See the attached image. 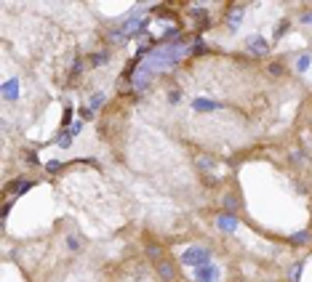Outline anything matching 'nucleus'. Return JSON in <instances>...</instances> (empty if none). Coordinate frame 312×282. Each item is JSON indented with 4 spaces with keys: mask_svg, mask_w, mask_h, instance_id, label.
Returning <instances> with one entry per match:
<instances>
[{
    "mask_svg": "<svg viewBox=\"0 0 312 282\" xmlns=\"http://www.w3.org/2000/svg\"><path fill=\"white\" fill-rule=\"evenodd\" d=\"M181 264H187V266H205V264H211V250L208 248H198V245H192V248L184 250L181 256Z\"/></svg>",
    "mask_w": 312,
    "mask_h": 282,
    "instance_id": "1",
    "label": "nucleus"
},
{
    "mask_svg": "<svg viewBox=\"0 0 312 282\" xmlns=\"http://www.w3.org/2000/svg\"><path fill=\"white\" fill-rule=\"evenodd\" d=\"M219 277H222V272H219V266H214V264L195 269V282H219Z\"/></svg>",
    "mask_w": 312,
    "mask_h": 282,
    "instance_id": "2",
    "label": "nucleus"
},
{
    "mask_svg": "<svg viewBox=\"0 0 312 282\" xmlns=\"http://www.w3.org/2000/svg\"><path fill=\"white\" fill-rule=\"evenodd\" d=\"M155 269H158V277L163 282H173V279H176V264L168 261V258H160V261L155 264Z\"/></svg>",
    "mask_w": 312,
    "mask_h": 282,
    "instance_id": "3",
    "label": "nucleus"
},
{
    "mask_svg": "<svg viewBox=\"0 0 312 282\" xmlns=\"http://www.w3.org/2000/svg\"><path fill=\"white\" fill-rule=\"evenodd\" d=\"M238 224H240V221H238L235 213H227V210H224V213L216 216V227L222 229V232H227V234H232V232L238 229Z\"/></svg>",
    "mask_w": 312,
    "mask_h": 282,
    "instance_id": "4",
    "label": "nucleus"
},
{
    "mask_svg": "<svg viewBox=\"0 0 312 282\" xmlns=\"http://www.w3.org/2000/svg\"><path fill=\"white\" fill-rule=\"evenodd\" d=\"M248 51L253 53V56H267L270 53V43L264 40V38H259V35H253V38H248Z\"/></svg>",
    "mask_w": 312,
    "mask_h": 282,
    "instance_id": "5",
    "label": "nucleus"
},
{
    "mask_svg": "<svg viewBox=\"0 0 312 282\" xmlns=\"http://www.w3.org/2000/svg\"><path fill=\"white\" fill-rule=\"evenodd\" d=\"M19 77H11V80H6V83H3V88H0V91H3V101H16L19 99Z\"/></svg>",
    "mask_w": 312,
    "mask_h": 282,
    "instance_id": "6",
    "label": "nucleus"
},
{
    "mask_svg": "<svg viewBox=\"0 0 312 282\" xmlns=\"http://www.w3.org/2000/svg\"><path fill=\"white\" fill-rule=\"evenodd\" d=\"M243 14H246V6H232L229 8V14H227V24H229V30H238V24H240V19H243Z\"/></svg>",
    "mask_w": 312,
    "mask_h": 282,
    "instance_id": "7",
    "label": "nucleus"
},
{
    "mask_svg": "<svg viewBox=\"0 0 312 282\" xmlns=\"http://www.w3.org/2000/svg\"><path fill=\"white\" fill-rule=\"evenodd\" d=\"M222 205H224L227 213H238L243 203H240V197H238V194H224V197H222Z\"/></svg>",
    "mask_w": 312,
    "mask_h": 282,
    "instance_id": "8",
    "label": "nucleus"
},
{
    "mask_svg": "<svg viewBox=\"0 0 312 282\" xmlns=\"http://www.w3.org/2000/svg\"><path fill=\"white\" fill-rule=\"evenodd\" d=\"M144 253H147V258H149V261H160V258H163V248H160V245H152V242H149L147 245V248H144Z\"/></svg>",
    "mask_w": 312,
    "mask_h": 282,
    "instance_id": "9",
    "label": "nucleus"
},
{
    "mask_svg": "<svg viewBox=\"0 0 312 282\" xmlns=\"http://www.w3.org/2000/svg\"><path fill=\"white\" fill-rule=\"evenodd\" d=\"M309 240H312V232H307V229H304V232L291 234V242H294V245H307Z\"/></svg>",
    "mask_w": 312,
    "mask_h": 282,
    "instance_id": "10",
    "label": "nucleus"
},
{
    "mask_svg": "<svg viewBox=\"0 0 312 282\" xmlns=\"http://www.w3.org/2000/svg\"><path fill=\"white\" fill-rule=\"evenodd\" d=\"M30 181H14V184H8V192H16V194H24L30 189Z\"/></svg>",
    "mask_w": 312,
    "mask_h": 282,
    "instance_id": "11",
    "label": "nucleus"
},
{
    "mask_svg": "<svg viewBox=\"0 0 312 282\" xmlns=\"http://www.w3.org/2000/svg\"><path fill=\"white\" fill-rule=\"evenodd\" d=\"M107 62H110V51H99V53L91 56V64H94V67H101V64H107Z\"/></svg>",
    "mask_w": 312,
    "mask_h": 282,
    "instance_id": "12",
    "label": "nucleus"
},
{
    "mask_svg": "<svg viewBox=\"0 0 312 282\" xmlns=\"http://www.w3.org/2000/svg\"><path fill=\"white\" fill-rule=\"evenodd\" d=\"M267 72H270L272 77H283V75H285V67H283L280 62H272V64H267Z\"/></svg>",
    "mask_w": 312,
    "mask_h": 282,
    "instance_id": "13",
    "label": "nucleus"
},
{
    "mask_svg": "<svg viewBox=\"0 0 312 282\" xmlns=\"http://www.w3.org/2000/svg\"><path fill=\"white\" fill-rule=\"evenodd\" d=\"M309 64H312V56H309V53H302V56L296 59V69H299V72H304V69H309Z\"/></svg>",
    "mask_w": 312,
    "mask_h": 282,
    "instance_id": "14",
    "label": "nucleus"
},
{
    "mask_svg": "<svg viewBox=\"0 0 312 282\" xmlns=\"http://www.w3.org/2000/svg\"><path fill=\"white\" fill-rule=\"evenodd\" d=\"M125 38H128V35H125L123 30H112V32H107V40H110V43H123Z\"/></svg>",
    "mask_w": 312,
    "mask_h": 282,
    "instance_id": "15",
    "label": "nucleus"
},
{
    "mask_svg": "<svg viewBox=\"0 0 312 282\" xmlns=\"http://www.w3.org/2000/svg\"><path fill=\"white\" fill-rule=\"evenodd\" d=\"M285 32H288V19H283L280 24H277V30H275V35H272V38H275V40H280Z\"/></svg>",
    "mask_w": 312,
    "mask_h": 282,
    "instance_id": "16",
    "label": "nucleus"
},
{
    "mask_svg": "<svg viewBox=\"0 0 312 282\" xmlns=\"http://www.w3.org/2000/svg\"><path fill=\"white\" fill-rule=\"evenodd\" d=\"M198 168H203V171L214 168V157H205V155H200V157H198Z\"/></svg>",
    "mask_w": 312,
    "mask_h": 282,
    "instance_id": "17",
    "label": "nucleus"
},
{
    "mask_svg": "<svg viewBox=\"0 0 312 282\" xmlns=\"http://www.w3.org/2000/svg\"><path fill=\"white\" fill-rule=\"evenodd\" d=\"M101 104H104V93H96V96H94V99H91V109H94V112H96V109L101 107Z\"/></svg>",
    "mask_w": 312,
    "mask_h": 282,
    "instance_id": "18",
    "label": "nucleus"
},
{
    "mask_svg": "<svg viewBox=\"0 0 312 282\" xmlns=\"http://www.w3.org/2000/svg\"><path fill=\"white\" fill-rule=\"evenodd\" d=\"M69 141H72V133H67V136H59V138H56V144H59V147H69Z\"/></svg>",
    "mask_w": 312,
    "mask_h": 282,
    "instance_id": "19",
    "label": "nucleus"
},
{
    "mask_svg": "<svg viewBox=\"0 0 312 282\" xmlns=\"http://www.w3.org/2000/svg\"><path fill=\"white\" fill-rule=\"evenodd\" d=\"M299 274H302V264H296L291 269V282H299Z\"/></svg>",
    "mask_w": 312,
    "mask_h": 282,
    "instance_id": "20",
    "label": "nucleus"
},
{
    "mask_svg": "<svg viewBox=\"0 0 312 282\" xmlns=\"http://www.w3.org/2000/svg\"><path fill=\"white\" fill-rule=\"evenodd\" d=\"M299 21H302V24H312V11H304V14L299 16Z\"/></svg>",
    "mask_w": 312,
    "mask_h": 282,
    "instance_id": "21",
    "label": "nucleus"
},
{
    "mask_svg": "<svg viewBox=\"0 0 312 282\" xmlns=\"http://www.w3.org/2000/svg\"><path fill=\"white\" fill-rule=\"evenodd\" d=\"M67 245H69V248H72V250H77V248H80V242H77V237H67Z\"/></svg>",
    "mask_w": 312,
    "mask_h": 282,
    "instance_id": "22",
    "label": "nucleus"
},
{
    "mask_svg": "<svg viewBox=\"0 0 312 282\" xmlns=\"http://www.w3.org/2000/svg\"><path fill=\"white\" fill-rule=\"evenodd\" d=\"M168 101H171V104H176V101H179V91H176V88H173V91L168 93Z\"/></svg>",
    "mask_w": 312,
    "mask_h": 282,
    "instance_id": "23",
    "label": "nucleus"
},
{
    "mask_svg": "<svg viewBox=\"0 0 312 282\" xmlns=\"http://www.w3.org/2000/svg\"><path fill=\"white\" fill-rule=\"evenodd\" d=\"M80 117H83V120H91V117H94V109H80Z\"/></svg>",
    "mask_w": 312,
    "mask_h": 282,
    "instance_id": "24",
    "label": "nucleus"
},
{
    "mask_svg": "<svg viewBox=\"0 0 312 282\" xmlns=\"http://www.w3.org/2000/svg\"><path fill=\"white\" fill-rule=\"evenodd\" d=\"M267 282H277V279H267Z\"/></svg>",
    "mask_w": 312,
    "mask_h": 282,
    "instance_id": "25",
    "label": "nucleus"
}]
</instances>
